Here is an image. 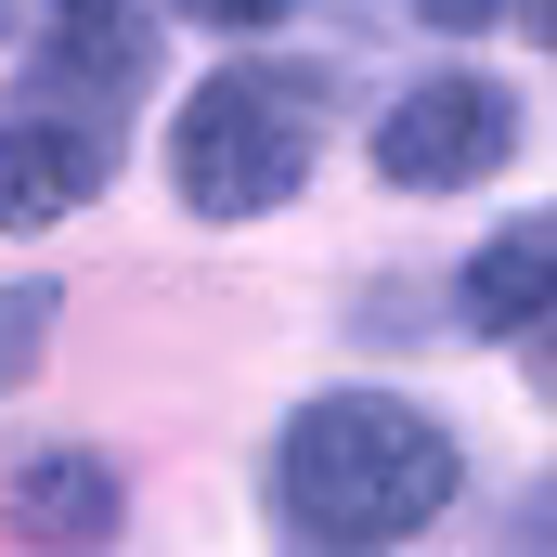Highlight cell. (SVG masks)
I'll use <instances>...</instances> for the list:
<instances>
[{
    "label": "cell",
    "instance_id": "1",
    "mask_svg": "<svg viewBox=\"0 0 557 557\" xmlns=\"http://www.w3.org/2000/svg\"><path fill=\"white\" fill-rule=\"evenodd\" d=\"M454 480H467L454 428L416 416L403 389H324L273 441V519L298 545H403L454 506Z\"/></svg>",
    "mask_w": 557,
    "mask_h": 557
},
{
    "label": "cell",
    "instance_id": "2",
    "mask_svg": "<svg viewBox=\"0 0 557 557\" xmlns=\"http://www.w3.org/2000/svg\"><path fill=\"white\" fill-rule=\"evenodd\" d=\"M311 143H324V78L234 65V78H208L169 117V182H182L195 221H273L285 195L311 182Z\"/></svg>",
    "mask_w": 557,
    "mask_h": 557
},
{
    "label": "cell",
    "instance_id": "3",
    "mask_svg": "<svg viewBox=\"0 0 557 557\" xmlns=\"http://www.w3.org/2000/svg\"><path fill=\"white\" fill-rule=\"evenodd\" d=\"M506 156H519V104L493 78H428L376 117V182H403V195H467Z\"/></svg>",
    "mask_w": 557,
    "mask_h": 557
},
{
    "label": "cell",
    "instance_id": "4",
    "mask_svg": "<svg viewBox=\"0 0 557 557\" xmlns=\"http://www.w3.org/2000/svg\"><path fill=\"white\" fill-rule=\"evenodd\" d=\"M104 131H78V117H0V234H52V221H78L91 195H104Z\"/></svg>",
    "mask_w": 557,
    "mask_h": 557
},
{
    "label": "cell",
    "instance_id": "5",
    "mask_svg": "<svg viewBox=\"0 0 557 557\" xmlns=\"http://www.w3.org/2000/svg\"><path fill=\"white\" fill-rule=\"evenodd\" d=\"M0 506H13V532H39V545H104V532L131 519V493H117V467H104L91 441H52V454H13Z\"/></svg>",
    "mask_w": 557,
    "mask_h": 557
},
{
    "label": "cell",
    "instance_id": "6",
    "mask_svg": "<svg viewBox=\"0 0 557 557\" xmlns=\"http://www.w3.org/2000/svg\"><path fill=\"white\" fill-rule=\"evenodd\" d=\"M557 311V208H532V221H506L467 273H454V324L467 337H532Z\"/></svg>",
    "mask_w": 557,
    "mask_h": 557
},
{
    "label": "cell",
    "instance_id": "7",
    "mask_svg": "<svg viewBox=\"0 0 557 557\" xmlns=\"http://www.w3.org/2000/svg\"><path fill=\"white\" fill-rule=\"evenodd\" d=\"M52 13H65V39H78L91 78H131L143 65V0H52Z\"/></svg>",
    "mask_w": 557,
    "mask_h": 557
},
{
    "label": "cell",
    "instance_id": "8",
    "mask_svg": "<svg viewBox=\"0 0 557 557\" xmlns=\"http://www.w3.org/2000/svg\"><path fill=\"white\" fill-rule=\"evenodd\" d=\"M39 337H52V285H0V389L39 363Z\"/></svg>",
    "mask_w": 557,
    "mask_h": 557
},
{
    "label": "cell",
    "instance_id": "9",
    "mask_svg": "<svg viewBox=\"0 0 557 557\" xmlns=\"http://www.w3.org/2000/svg\"><path fill=\"white\" fill-rule=\"evenodd\" d=\"M182 13H195V26H285L298 0H182Z\"/></svg>",
    "mask_w": 557,
    "mask_h": 557
},
{
    "label": "cell",
    "instance_id": "10",
    "mask_svg": "<svg viewBox=\"0 0 557 557\" xmlns=\"http://www.w3.org/2000/svg\"><path fill=\"white\" fill-rule=\"evenodd\" d=\"M428 26H454V39H467V26H493V13H506V0H416Z\"/></svg>",
    "mask_w": 557,
    "mask_h": 557
},
{
    "label": "cell",
    "instance_id": "11",
    "mask_svg": "<svg viewBox=\"0 0 557 557\" xmlns=\"http://www.w3.org/2000/svg\"><path fill=\"white\" fill-rule=\"evenodd\" d=\"M532 389H545V403H557V311H545V324H532Z\"/></svg>",
    "mask_w": 557,
    "mask_h": 557
},
{
    "label": "cell",
    "instance_id": "12",
    "mask_svg": "<svg viewBox=\"0 0 557 557\" xmlns=\"http://www.w3.org/2000/svg\"><path fill=\"white\" fill-rule=\"evenodd\" d=\"M519 532H532V545H557V493H532V519H519Z\"/></svg>",
    "mask_w": 557,
    "mask_h": 557
},
{
    "label": "cell",
    "instance_id": "13",
    "mask_svg": "<svg viewBox=\"0 0 557 557\" xmlns=\"http://www.w3.org/2000/svg\"><path fill=\"white\" fill-rule=\"evenodd\" d=\"M519 13H532V39H545V52H557V0H519Z\"/></svg>",
    "mask_w": 557,
    "mask_h": 557
},
{
    "label": "cell",
    "instance_id": "14",
    "mask_svg": "<svg viewBox=\"0 0 557 557\" xmlns=\"http://www.w3.org/2000/svg\"><path fill=\"white\" fill-rule=\"evenodd\" d=\"M0 26H13V0H0Z\"/></svg>",
    "mask_w": 557,
    "mask_h": 557
}]
</instances>
